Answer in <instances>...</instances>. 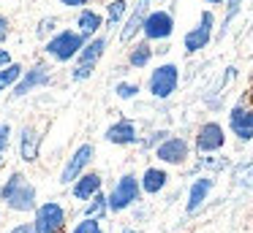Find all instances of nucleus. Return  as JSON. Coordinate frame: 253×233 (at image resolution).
<instances>
[{"label": "nucleus", "mask_w": 253, "mask_h": 233, "mask_svg": "<svg viewBox=\"0 0 253 233\" xmlns=\"http://www.w3.org/2000/svg\"><path fill=\"white\" fill-rule=\"evenodd\" d=\"M251 100H253V90H251Z\"/></svg>", "instance_id": "c9c22d12"}, {"label": "nucleus", "mask_w": 253, "mask_h": 233, "mask_svg": "<svg viewBox=\"0 0 253 233\" xmlns=\"http://www.w3.org/2000/svg\"><path fill=\"white\" fill-rule=\"evenodd\" d=\"M207 3H223V0H207Z\"/></svg>", "instance_id": "72a5a7b5"}, {"label": "nucleus", "mask_w": 253, "mask_h": 233, "mask_svg": "<svg viewBox=\"0 0 253 233\" xmlns=\"http://www.w3.org/2000/svg\"><path fill=\"white\" fill-rule=\"evenodd\" d=\"M39 144H41V135L33 128H25L22 135H19V155H22V160L33 163L39 157Z\"/></svg>", "instance_id": "2eb2a0df"}, {"label": "nucleus", "mask_w": 253, "mask_h": 233, "mask_svg": "<svg viewBox=\"0 0 253 233\" xmlns=\"http://www.w3.org/2000/svg\"><path fill=\"white\" fill-rule=\"evenodd\" d=\"M82 49H84V38L79 35V33H71V30L57 33V35L46 43V52H49L55 60H60V63L71 60L74 54H79Z\"/></svg>", "instance_id": "f03ea898"}, {"label": "nucleus", "mask_w": 253, "mask_h": 233, "mask_svg": "<svg viewBox=\"0 0 253 233\" xmlns=\"http://www.w3.org/2000/svg\"><path fill=\"white\" fill-rule=\"evenodd\" d=\"M104 211H106V198H104L101 193H95V195H93V206L87 209V217H90V214H104Z\"/></svg>", "instance_id": "b1692460"}, {"label": "nucleus", "mask_w": 253, "mask_h": 233, "mask_svg": "<svg viewBox=\"0 0 253 233\" xmlns=\"http://www.w3.org/2000/svg\"><path fill=\"white\" fill-rule=\"evenodd\" d=\"M6 38H8V19L0 16V41H6Z\"/></svg>", "instance_id": "c756f323"}, {"label": "nucleus", "mask_w": 253, "mask_h": 233, "mask_svg": "<svg viewBox=\"0 0 253 233\" xmlns=\"http://www.w3.org/2000/svg\"><path fill=\"white\" fill-rule=\"evenodd\" d=\"M63 5H71V8H77V5H84L87 0H60Z\"/></svg>", "instance_id": "473e14b6"}, {"label": "nucleus", "mask_w": 253, "mask_h": 233, "mask_svg": "<svg viewBox=\"0 0 253 233\" xmlns=\"http://www.w3.org/2000/svg\"><path fill=\"white\" fill-rule=\"evenodd\" d=\"M8 65H11V54L6 49H0V68H8Z\"/></svg>", "instance_id": "7c9ffc66"}, {"label": "nucleus", "mask_w": 253, "mask_h": 233, "mask_svg": "<svg viewBox=\"0 0 253 233\" xmlns=\"http://www.w3.org/2000/svg\"><path fill=\"white\" fill-rule=\"evenodd\" d=\"M49 81V68L46 65H36V68H30V70H25V76L19 79V84L14 87V95H25V92H30L33 87H39V84H46Z\"/></svg>", "instance_id": "9d476101"}, {"label": "nucleus", "mask_w": 253, "mask_h": 233, "mask_svg": "<svg viewBox=\"0 0 253 233\" xmlns=\"http://www.w3.org/2000/svg\"><path fill=\"white\" fill-rule=\"evenodd\" d=\"M158 157L164 163H182L188 157V144L182 138H166L158 146Z\"/></svg>", "instance_id": "9b49d317"}, {"label": "nucleus", "mask_w": 253, "mask_h": 233, "mask_svg": "<svg viewBox=\"0 0 253 233\" xmlns=\"http://www.w3.org/2000/svg\"><path fill=\"white\" fill-rule=\"evenodd\" d=\"M126 11H128L126 0H112V3H109V22H112V25H115V22H120V16L126 14Z\"/></svg>", "instance_id": "5701e85b"}, {"label": "nucleus", "mask_w": 253, "mask_h": 233, "mask_svg": "<svg viewBox=\"0 0 253 233\" xmlns=\"http://www.w3.org/2000/svg\"><path fill=\"white\" fill-rule=\"evenodd\" d=\"M90 160H93V146H90V144L79 146V149L74 152V157L68 160V166L63 168L60 182H74V179H79V176H82V171H84V166H87Z\"/></svg>", "instance_id": "6e6552de"}, {"label": "nucleus", "mask_w": 253, "mask_h": 233, "mask_svg": "<svg viewBox=\"0 0 253 233\" xmlns=\"http://www.w3.org/2000/svg\"><path fill=\"white\" fill-rule=\"evenodd\" d=\"M147 5H150V0H136L131 19L126 22V27H123V33H120V38H123V41H131V38L136 35V30L142 27L144 16H147Z\"/></svg>", "instance_id": "4468645a"}, {"label": "nucleus", "mask_w": 253, "mask_h": 233, "mask_svg": "<svg viewBox=\"0 0 253 233\" xmlns=\"http://www.w3.org/2000/svg\"><path fill=\"white\" fill-rule=\"evenodd\" d=\"M136 92H139L136 84H117V95L120 98H133Z\"/></svg>", "instance_id": "a878e982"}, {"label": "nucleus", "mask_w": 253, "mask_h": 233, "mask_svg": "<svg viewBox=\"0 0 253 233\" xmlns=\"http://www.w3.org/2000/svg\"><path fill=\"white\" fill-rule=\"evenodd\" d=\"M19 76H22V65H17V63H11L8 68L0 70V92L6 90V87H11Z\"/></svg>", "instance_id": "412c9836"}, {"label": "nucleus", "mask_w": 253, "mask_h": 233, "mask_svg": "<svg viewBox=\"0 0 253 233\" xmlns=\"http://www.w3.org/2000/svg\"><path fill=\"white\" fill-rule=\"evenodd\" d=\"M8 125H0V152H6V146H8Z\"/></svg>", "instance_id": "cd10ccee"}, {"label": "nucleus", "mask_w": 253, "mask_h": 233, "mask_svg": "<svg viewBox=\"0 0 253 233\" xmlns=\"http://www.w3.org/2000/svg\"><path fill=\"white\" fill-rule=\"evenodd\" d=\"M104 49H106V38H95V41H90L87 46L79 52V65H90V68H93V65L101 60Z\"/></svg>", "instance_id": "dca6fc26"}, {"label": "nucleus", "mask_w": 253, "mask_h": 233, "mask_svg": "<svg viewBox=\"0 0 253 233\" xmlns=\"http://www.w3.org/2000/svg\"><path fill=\"white\" fill-rule=\"evenodd\" d=\"M123 233H136V231H123Z\"/></svg>", "instance_id": "f704fd0d"}, {"label": "nucleus", "mask_w": 253, "mask_h": 233, "mask_svg": "<svg viewBox=\"0 0 253 233\" xmlns=\"http://www.w3.org/2000/svg\"><path fill=\"white\" fill-rule=\"evenodd\" d=\"M142 27H144V35H147L150 41H161V38L171 35L174 19H171V14H166V11H153V14L144 16Z\"/></svg>", "instance_id": "39448f33"}, {"label": "nucleus", "mask_w": 253, "mask_h": 233, "mask_svg": "<svg viewBox=\"0 0 253 233\" xmlns=\"http://www.w3.org/2000/svg\"><path fill=\"white\" fill-rule=\"evenodd\" d=\"M106 141H112V144H133V141H136V128H133V122H128V119L115 122L106 130Z\"/></svg>", "instance_id": "ddd939ff"}, {"label": "nucleus", "mask_w": 253, "mask_h": 233, "mask_svg": "<svg viewBox=\"0 0 253 233\" xmlns=\"http://www.w3.org/2000/svg\"><path fill=\"white\" fill-rule=\"evenodd\" d=\"M150 54H153V52H150L147 43H139V46L131 52V65H133V68H142V65H147V63H150Z\"/></svg>", "instance_id": "4be33fe9"}, {"label": "nucleus", "mask_w": 253, "mask_h": 233, "mask_svg": "<svg viewBox=\"0 0 253 233\" xmlns=\"http://www.w3.org/2000/svg\"><path fill=\"white\" fill-rule=\"evenodd\" d=\"M210 190H212V179H196L191 187V198H188V211H196L204 203Z\"/></svg>", "instance_id": "a211bd4d"}, {"label": "nucleus", "mask_w": 253, "mask_h": 233, "mask_svg": "<svg viewBox=\"0 0 253 233\" xmlns=\"http://www.w3.org/2000/svg\"><path fill=\"white\" fill-rule=\"evenodd\" d=\"M8 233H36V228L33 225H17L14 231H8Z\"/></svg>", "instance_id": "2f4dec72"}, {"label": "nucleus", "mask_w": 253, "mask_h": 233, "mask_svg": "<svg viewBox=\"0 0 253 233\" xmlns=\"http://www.w3.org/2000/svg\"><path fill=\"white\" fill-rule=\"evenodd\" d=\"M136 198H139L136 176H133V173H126V176L117 182V187L112 190V195H109V209H112V211H123L126 206H131Z\"/></svg>", "instance_id": "20e7f679"}, {"label": "nucleus", "mask_w": 253, "mask_h": 233, "mask_svg": "<svg viewBox=\"0 0 253 233\" xmlns=\"http://www.w3.org/2000/svg\"><path fill=\"white\" fill-rule=\"evenodd\" d=\"M52 25H55V19H44V22H41V25H39V38L46 35V33L52 30Z\"/></svg>", "instance_id": "c85d7f7f"}, {"label": "nucleus", "mask_w": 253, "mask_h": 233, "mask_svg": "<svg viewBox=\"0 0 253 233\" xmlns=\"http://www.w3.org/2000/svg\"><path fill=\"white\" fill-rule=\"evenodd\" d=\"M90 73H93V68H90V65H79V68L74 70V79H77V81L90 79Z\"/></svg>", "instance_id": "bb28decb"}, {"label": "nucleus", "mask_w": 253, "mask_h": 233, "mask_svg": "<svg viewBox=\"0 0 253 233\" xmlns=\"http://www.w3.org/2000/svg\"><path fill=\"white\" fill-rule=\"evenodd\" d=\"M164 184H166V173L161 171V168H147V171H144L142 187L147 190V193H158Z\"/></svg>", "instance_id": "aec40b11"}, {"label": "nucleus", "mask_w": 253, "mask_h": 233, "mask_svg": "<svg viewBox=\"0 0 253 233\" xmlns=\"http://www.w3.org/2000/svg\"><path fill=\"white\" fill-rule=\"evenodd\" d=\"M101 187V176L98 173H84V176H79V182L74 184V195L77 198H90V195H95Z\"/></svg>", "instance_id": "f3484780"}, {"label": "nucleus", "mask_w": 253, "mask_h": 233, "mask_svg": "<svg viewBox=\"0 0 253 233\" xmlns=\"http://www.w3.org/2000/svg\"><path fill=\"white\" fill-rule=\"evenodd\" d=\"M36 233H60L66 228V211H63L60 203L49 200L44 203L39 211H36Z\"/></svg>", "instance_id": "7ed1b4c3"}, {"label": "nucleus", "mask_w": 253, "mask_h": 233, "mask_svg": "<svg viewBox=\"0 0 253 233\" xmlns=\"http://www.w3.org/2000/svg\"><path fill=\"white\" fill-rule=\"evenodd\" d=\"M196 146L202 152H215L223 146V128L215 122H207L202 130H199V138H196Z\"/></svg>", "instance_id": "1a4fd4ad"}, {"label": "nucleus", "mask_w": 253, "mask_h": 233, "mask_svg": "<svg viewBox=\"0 0 253 233\" xmlns=\"http://www.w3.org/2000/svg\"><path fill=\"white\" fill-rule=\"evenodd\" d=\"M212 22H215L212 14H210V11H204L199 27L185 35V52H199V49L207 46V43H210V35H212Z\"/></svg>", "instance_id": "0eeeda50"}, {"label": "nucleus", "mask_w": 253, "mask_h": 233, "mask_svg": "<svg viewBox=\"0 0 253 233\" xmlns=\"http://www.w3.org/2000/svg\"><path fill=\"white\" fill-rule=\"evenodd\" d=\"M0 198L17 211H30L36 206V190H33V184L28 182L25 173H14L6 182V187L0 190Z\"/></svg>", "instance_id": "f257e3e1"}, {"label": "nucleus", "mask_w": 253, "mask_h": 233, "mask_svg": "<svg viewBox=\"0 0 253 233\" xmlns=\"http://www.w3.org/2000/svg\"><path fill=\"white\" fill-rule=\"evenodd\" d=\"M177 90V68L174 65H161L150 76V92L155 98H169Z\"/></svg>", "instance_id": "423d86ee"}, {"label": "nucleus", "mask_w": 253, "mask_h": 233, "mask_svg": "<svg viewBox=\"0 0 253 233\" xmlns=\"http://www.w3.org/2000/svg\"><path fill=\"white\" fill-rule=\"evenodd\" d=\"M231 130H234L242 141L253 138V111L234 108V111H231Z\"/></svg>", "instance_id": "f8f14e48"}, {"label": "nucleus", "mask_w": 253, "mask_h": 233, "mask_svg": "<svg viewBox=\"0 0 253 233\" xmlns=\"http://www.w3.org/2000/svg\"><path fill=\"white\" fill-rule=\"evenodd\" d=\"M74 233H101V225L95 220H84V222H79L77 225V231Z\"/></svg>", "instance_id": "393cba45"}, {"label": "nucleus", "mask_w": 253, "mask_h": 233, "mask_svg": "<svg viewBox=\"0 0 253 233\" xmlns=\"http://www.w3.org/2000/svg\"><path fill=\"white\" fill-rule=\"evenodd\" d=\"M98 27H101V16L95 14V11H82V14H79V35L82 38L93 35Z\"/></svg>", "instance_id": "6ab92c4d"}]
</instances>
